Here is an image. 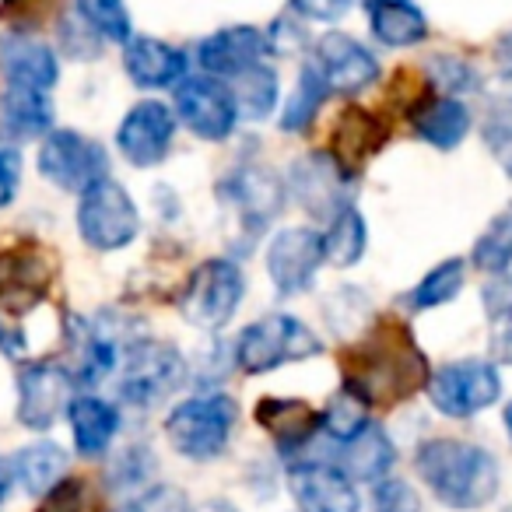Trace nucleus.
<instances>
[{
    "label": "nucleus",
    "instance_id": "nucleus-1",
    "mask_svg": "<svg viewBox=\"0 0 512 512\" xmlns=\"http://www.w3.org/2000/svg\"><path fill=\"white\" fill-rule=\"evenodd\" d=\"M344 386L369 407H397L425 390L432 365L418 348L411 327L390 316H372L358 341L341 355Z\"/></svg>",
    "mask_w": 512,
    "mask_h": 512
},
{
    "label": "nucleus",
    "instance_id": "nucleus-2",
    "mask_svg": "<svg viewBox=\"0 0 512 512\" xmlns=\"http://www.w3.org/2000/svg\"><path fill=\"white\" fill-rule=\"evenodd\" d=\"M414 470L421 484L456 512L484 509L502 488L498 456L470 439H425L414 453Z\"/></svg>",
    "mask_w": 512,
    "mask_h": 512
},
{
    "label": "nucleus",
    "instance_id": "nucleus-3",
    "mask_svg": "<svg viewBox=\"0 0 512 512\" xmlns=\"http://www.w3.org/2000/svg\"><path fill=\"white\" fill-rule=\"evenodd\" d=\"M218 200L232 218L235 239H242L239 253H246L281 218L288 204V186L271 165L239 162L218 179Z\"/></svg>",
    "mask_w": 512,
    "mask_h": 512
},
{
    "label": "nucleus",
    "instance_id": "nucleus-4",
    "mask_svg": "<svg viewBox=\"0 0 512 512\" xmlns=\"http://www.w3.org/2000/svg\"><path fill=\"white\" fill-rule=\"evenodd\" d=\"M323 355V341L292 313H267L246 323L232 341V365L242 376H267L285 365Z\"/></svg>",
    "mask_w": 512,
    "mask_h": 512
},
{
    "label": "nucleus",
    "instance_id": "nucleus-5",
    "mask_svg": "<svg viewBox=\"0 0 512 512\" xmlns=\"http://www.w3.org/2000/svg\"><path fill=\"white\" fill-rule=\"evenodd\" d=\"M239 425V404L228 393H197L165 414V439L172 453L190 463H211L228 449Z\"/></svg>",
    "mask_w": 512,
    "mask_h": 512
},
{
    "label": "nucleus",
    "instance_id": "nucleus-6",
    "mask_svg": "<svg viewBox=\"0 0 512 512\" xmlns=\"http://www.w3.org/2000/svg\"><path fill=\"white\" fill-rule=\"evenodd\" d=\"M116 397L134 411H155L172 400L190 379V362L183 351L162 341H134L120 358Z\"/></svg>",
    "mask_w": 512,
    "mask_h": 512
},
{
    "label": "nucleus",
    "instance_id": "nucleus-7",
    "mask_svg": "<svg viewBox=\"0 0 512 512\" xmlns=\"http://www.w3.org/2000/svg\"><path fill=\"white\" fill-rule=\"evenodd\" d=\"M242 299H246V274L232 256H211L204 264L193 267L179 292V316L193 330L204 334H221L235 320Z\"/></svg>",
    "mask_w": 512,
    "mask_h": 512
},
{
    "label": "nucleus",
    "instance_id": "nucleus-8",
    "mask_svg": "<svg viewBox=\"0 0 512 512\" xmlns=\"http://www.w3.org/2000/svg\"><path fill=\"white\" fill-rule=\"evenodd\" d=\"M425 397L432 411H439L442 418L467 421L474 414L488 411L491 404H498L502 376H498V365L488 362V358H460V362L439 365L428 376Z\"/></svg>",
    "mask_w": 512,
    "mask_h": 512
},
{
    "label": "nucleus",
    "instance_id": "nucleus-9",
    "mask_svg": "<svg viewBox=\"0 0 512 512\" xmlns=\"http://www.w3.org/2000/svg\"><path fill=\"white\" fill-rule=\"evenodd\" d=\"M78 232L99 253H116L130 246L141 232V211L123 183L102 176L85 193H78Z\"/></svg>",
    "mask_w": 512,
    "mask_h": 512
},
{
    "label": "nucleus",
    "instance_id": "nucleus-10",
    "mask_svg": "<svg viewBox=\"0 0 512 512\" xmlns=\"http://www.w3.org/2000/svg\"><path fill=\"white\" fill-rule=\"evenodd\" d=\"M267 278H271L274 292L281 299H295L306 295L316 285V274L327 264L323 253V232L313 225H292L271 235L264 249Z\"/></svg>",
    "mask_w": 512,
    "mask_h": 512
},
{
    "label": "nucleus",
    "instance_id": "nucleus-11",
    "mask_svg": "<svg viewBox=\"0 0 512 512\" xmlns=\"http://www.w3.org/2000/svg\"><path fill=\"white\" fill-rule=\"evenodd\" d=\"M285 186H288V197H292L309 218L327 225L341 207L351 204L355 176H351L330 151H309V155L292 162Z\"/></svg>",
    "mask_w": 512,
    "mask_h": 512
},
{
    "label": "nucleus",
    "instance_id": "nucleus-12",
    "mask_svg": "<svg viewBox=\"0 0 512 512\" xmlns=\"http://www.w3.org/2000/svg\"><path fill=\"white\" fill-rule=\"evenodd\" d=\"M39 172L57 190L85 193L92 183L109 176L106 148L78 130H50L39 148Z\"/></svg>",
    "mask_w": 512,
    "mask_h": 512
},
{
    "label": "nucleus",
    "instance_id": "nucleus-13",
    "mask_svg": "<svg viewBox=\"0 0 512 512\" xmlns=\"http://www.w3.org/2000/svg\"><path fill=\"white\" fill-rule=\"evenodd\" d=\"M74 372L60 362H29L18 372V421L29 432H50L74 400Z\"/></svg>",
    "mask_w": 512,
    "mask_h": 512
},
{
    "label": "nucleus",
    "instance_id": "nucleus-14",
    "mask_svg": "<svg viewBox=\"0 0 512 512\" xmlns=\"http://www.w3.org/2000/svg\"><path fill=\"white\" fill-rule=\"evenodd\" d=\"M176 116L193 137L200 141H228L239 123V109L228 92L211 74H197V78H183L176 85Z\"/></svg>",
    "mask_w": 512,
    "mask_h": 512
},
{
    "label": "nucleus",
    "instance_id": "nucleus-15",
    "mask_svg": "<svg viewBox=\"0 0 512 512\" xmlns=\"http://www.w3.org/2000/svg\"><path fill=\"white\" fill-rule=\"evenodd\" d=\"M57 264L39 242H15L0 249V306L8 313H29L46 299Z\"/></svg>",
    "mask_w": 512,
    "mask_h": 512
},
{
    "label": "nucleus",
    "instance_id": "nucleus-16",
    "mask_svg": "<svg viewBox=\"0 0 512 512\" xmlns=\"http://www.w3.org/2000/svg\"><path fill=\"white\" fill-rule=\"evenodd\" d=\"M172 137H176V113L165 102L144 99L120 120L116 148L134 169H151L169 158Z\"/></svg>",
    "mask_w": 512,
    "mask_h": 512
},
{
    "label": "nucleus",
    "instance_id": "nucleus-17",
    "mask_svg": "<svg viewBox=\"0 0 512 512\" xmlns=\"http://www.w3.org/2000/svg\"><path fill=\"white\" fill-rule=\"evenodd\" d=\"M316 74L323 78L327 92L337 95H358L379 78V60L365 50L358 39L344 36V32H327L320 36V43L313 46Z\"/></svg>",
    "mask_w": 512,
    "mask_h": 512
},
{
    "label": "nucleus",
    "instance_id": "nucleus-18",
    "mask_svg": "<svg viewBox=\"0 0 512 512\" xmlns=\"http://www.w3.org/2000/svg\"><path fill=\"white\" fill-rule=\"evenodd\" d=\"M299 512H362V495L355 481L334 463H295L288 474Z\"/></svg>",
    "mask_w": 512,
    "mask_h": 512
},
{
    "label": "nucleus",
    "instance_id": "nucleus-19",
    "mask_svg": "<svg viewBox=\"0 0 512 512\" xmlns=\"http://www.w3.org/2000/svg\"><path fill=\"white\" fill-rule=\"evenodd\" d=\"M253 418L285 456L306 453L320 439V411L299 397H260Z\"/></svg>",
    "mask_w": 512,
    "mask_h": 512
},
{
    "label": "nucleus",
    "instance_id": "nucleus-20",
    "mask_svg": "<svg viewBox=\"0 0 512 512\" xmlns=\"http://www.w3.org/2000/svg\"><path fill=\"white\" fill-rule=\"evenodd\" d=\"M60 78L57 53L25 32H8L0 39V81L15 88L50 92Z\"/></svg>",
    "mask_w": 512,
    "mask_h": 512
},
{
    "label": "nucleus",
    "instance_id": "nucleus-21",
    "mask_svg": "<svg viewBox=\"0 0 512 512\" xmlns=\"http://www.w3.org/2000/svg\"><path fill=\"white\" fill-rule=\"evenodd\" d=\"M407 120H411V130L421 137V141L432 144V148H439V151L460 148V144L467 141L470 127H474L470 109L463 106L456 95H432V92L411 102Z\"/></svg>",
    "mask_w": 512,
    "mask_h": 512
},
{
    "label": "nucleus",
    "instance_id": "nucleus-22",
    "mask_svg": "<svg viewBox=\"0 0 512 512\" xmlns=\"http://www.w3.org/2000/svg\"><path fill=\"white\" fill-rule=\"evenodd\" d=\"M267 53V39L253 25H228V29L207 36L197 46V64L211 78H235L246 67L260 64Z\"/></svg>",
    "mask_w": 512,
    "mask_h": 512
},
{
    "label": "nucleus",
    "instance_id": "nucleus-23",
    "mask_svg": "<svg viewBox=\"0 0 512 512\" xmlns=\"http://www.w3.org/2000/svg\"><path fill=\"white\" fill-rule=\"evenodd\" d=\"M386 137H390V130H386V123L379 120L376 113H369V109H362V106H348L337 116L334 137H330L327 151L351 172V176H358V169H362L372 155L383 151Z\"/></svg>",
    "mask_w": 512,
    "mask_h": 512
},
{
    "label": "nucleus",
    "instance_id": "nucleus-24",
    "mask_svg": "<svg viewBox=\"0 0 512 512\" xmlns=\"http://www.w3.org/2000/svg\"><path fill=\"white\" fill-rule=\"evenodd\" d=\"M123 71L137 88H172L186 78V57L162 39L130 36L123 46Z\"/></svg>",
    "mask_w": 512,
    "mask_h": 512
},
{
    "label": "nucleus",
    "instance_id": "nucleus-25",
    "mask_svg": "<svg viewBox=\"0 0 512 512\" xmlns=\"http://www.w3.org/2000/svg\"><path fill=\"white\" fill-rule=\"evenodd\" d=\"M334 467H341L351 481H379L393 470L397 463V446L393 439L386 435L383 425L369 421L358 435H351L348 442H334Z\"/></svg>",
    "mask_w": 512,
    "mask_h": 512
},
{
    "label": "nucleus",
    "instance_id": "nucleus-26",
    "mask_svg": "<svg viewBox=\"0 0 512 512\" xmlns=\"http://www.w3.org/2000/svg\"><path fill=\"white\" fill-rule=\"evenodd\" d=\"M67 421H71L78 453L95 460L113 446L116 432H120V407L95 397V393H81L67 404Z\"/></svg>",
    "mask_w": 512,
    "mask_h": 512
},
{
    "label": "nucleus",
    "instance_id": "nucleus-27",
    "mask_svg": "<svg viewBox=\"0 0 512 512\" xmlns=\"http://www.w3.org/2000/svg\"><path fill=\"white\" fill-rule=\"evenodd\" d=\"M372 36L383 46L404 50L428 39V18L414 0H365Z\"/></svg>",
    "mask_w": 512,
    "mask_h": 512
},
{
    "label": "nucleus",
    "instance_id": "nucleus-28",
    "mask_svg": "<svg viewBox=\"0 0 512 512\" xmlns=\"http://www.w3.org/2000/svg\"><path fill=\"white\" fill-rule=\"evenodd\" d=\"M0 127H4L8 137H15V141L46 137L53 130L50 92L4 85V92H0Z\"/></svg>",
    "mask_w": 512,
    "mask_h": 512
},
{
    "label": "nucleus",
    "instance_id": "nucleus-29",
    "mask_svg": "<svg viewBox=\"0 0 512 512\" xmlns=\"http://www.w3.org/2000/svg\"><path fill=\"white\" fill-rule=\"evenodd\" d=\"M8 467H11V477H15L29 495L43 498L60 477H67V453L57 442L39 439V442H32V446L18 449Z\"/></svg>",
    "mask_w": 512,
    "mask_h": 512
},
{
    "label": "nucleus",
    "instance_id": "nucleus-30",
    "mask_svg": "<svg viewBox=\"0 0 512 512\" xmlns=\"http://www.w3.org/2000/svg\"><path fill=\"white\" fill-rule=\"evenodd\" d=\"M369 249V225L355 204L341 207L323 228V253L330 267H355Z\"/></svg>",
    "mask_w": 512,
    "mask_h": 512
},
{
    "label": "nucleus",
    "instance_id": "nucleus-31",
    "mask_svg": "<svg viewBox=\"0 0 512 512\" xmlns=\"http://www.w3.org/2000/svg\"><path fill=\"white\" fill-rule=\"evenodd\" d=\"M463 281H467V260L446 256V260L435 264L400 302H404L411 313H428V309H439V306H446V302H453L456 295L463 292Z\"/></svg>",
    "mask_w": 512,
    "mask_h": 512
},
{
    "label": "nucleus",
    "instance_id": "nucleus-32",
    "mask_svg": "<svg viewBox=\"0 0 512 512\" xmlns=\"http://www.w3.org/2000/svg\"><path fill=\"white\" fill-rule=\"evenodd\" d=\"M228 81H232L228 92H232L235 109H239V120L242 116H246V120H264V116L274 113V106H278V74H274V67H267L264 60L246 67V71H239Z\"/></svg>",
    "mask_w": 512,
    "mask_h": 512
},
{
    "label": "nucleus",
    "instance_id": "nucleus-33",
    "mask_svg": "<svg viewBox=\"0 0 512 512\" xmlns=\"http://www.w3.org/2000/svg\"><path fill=\"white\" fill-rule=\"evenodd\" d=\"M470 264L481 274H502L512 267V204H505L495 218L484 225L470 249Z\"/></svg>",
    "mask_w": 512,
    "mask_h": 512
},
{
    "label": "nucleus",
    "instance_id": "nucleus-34",
    "mask_svg": "<svg viewBox=\"0 0 512 512\" xmlns=\"http://www.w3.org/2000/svg\"><path fill=\"white\" fill-rule=\"evenodd\" d=\"M369 404H365L358 393H351L348 386L334 393L327 400V407L320 411V439L330 442H348L351 435H358L369 425Z\"/></svg>",
    "mask_w": 512,
    "mask_h": 512
},
{
    "label": "nucleus",
    "instance_id": "nucleus-35",
    "mask_svg": "<svg viewBox=\"0 0 512 512\" xmlns=\"http://www.w3.org/2000/svg\"><path fill=\"white\" fill-rule=\"evenodd\" d=\"M327 85H323V78L316 74L313 64H306L299 71V85H295L292 99L285 102V113H281V130L285 134H306L309 127H313L316 113H320L323 99H327Z\"/></svg>",
    "mask_w": 512,
    "mask_h": 512
},
{
    "label": "nucleus",
    "instance_id": "nucleus-36",
    "mask_svg": "<svg viewBox=\"0 0 512 512\" xmlns=\"http://www.w3.org/2000/svg\"><path fill=\"white\" fill-rule=\"evenodd\" d=\"M78 15L95 36L109 39V43L130 39V11L123 0H78Z\"/></svg>",
    "mask_w": 512,
    "mask_h": 512
},
{
    "label": "nucleus",
    "instance_id": "nucleus-37",
    "mask_svg": "<svg viewBox=\"0 0 512 512\" xmlns=\"http://www.w3.org/2000/svg\"><path fill=\"white\" fill-rule=\"evenodd\" d=\"M39 512H102V498L85 477H60L43 495Z\"/></svg>",
    "mask_w": 512,
    "mask_h": 512
},
{
    "label": "nucleus",
    "instance_id": "nucleus-38",
    "mask_svg": "<svg viewBox=\"0 0 512 512\" xmlns=\"http://www.w3.org/2000/svg\"><path fill=\"white\" fill-rule=\"evenodd\" d=\"M428 81H432V88H439L442 95H467L477 88V71L467 60L442 53V57L428 60Z\"/></svg>",
    "mask_w": 512,
    "mask_h": 512
},
{
    "label": "nucleus",
    "instance_id": "nucleus-39",
    "mask_svg": "<svg viewBox=\"0 0 512 512\" xmlns=\"http://www.w3.org/2000/svg\"><path fill=\"white\" fill-rule=\"evenodd\" d=\"M116 512H190V495L176 484H151L127 498Z\"/></svg>",
    "mask_w": 512,
    "mask_h": 512
},
{
    "label": "nucleus",
    "instance_id": "nucleus-40",
    "mask_svg": "<svg viewBox=\"0 0 512 512\" xmlns=\"http://www.w3.org/2000/svg\"><path fill=\"white\" fill-rule=\"evenodd\" d=\"M151 474H155V453L148 446H130L113 460L109 481L116 488H144Z\"/></svg>",
    "mask_w": 512,
    "mask_h": 512
},
{
    "label": "nucleus",
    "instance_id": "nucleus-41",
    "mask_svg": "<svg viewBox=\"0 0 512 512\" xmlns=\"http://www.w3.org/2000/svg\"><path fill=\"white\" fill-rule=\"evenodd\" d=\"M372 512H421V498L404 477H379L372 481Z\"/></svg>",
    "mask_w": 512,
    "mask_h": 512
},
{
    "label": "nucleus",
    "instance_id": "nucleus-42",
    "mask_svg": "<svg viewBox=\"0 0 512 512\" xmlns=\"http://www.w3.org/2000/svg\"><path fill=\"white\" fill-rule=\"evenodd\" d=\"M484 144H488L491 158L502 165V172L512 179V109H495L484 120Z\"/></svg>",
    "mask_w": 512,
    "mask_h": 512
},
{
    "label": "nucleus",
    "instance_id": "nucleus-43",
    "mask_svg": "<svg viewBox=\"0 0 512 512\" xmlns=\"http://www.w3.org/2000/svg\"><path fill=\"white\" fill-rule=\"evenodd\" d=\"M481 306H484V316H488L491 327L512 320V271L491 274V281H484Z\"/></svg>",
    "mask_w": 512,
    "mask_h": 512
},
{
    "label": "nucleus",
    "instance_id": "nucleus-44",
    "mask_svg": "<svg viewBox=\"0 0 512 512\" xmlns=\"http://www.w3.org/2000/svg\"><path fill=\"white\" fill-rule=\"evenodd\" d=\"M22 151L15 144H0V211L15 204L22 190Z\"/></svg>",
    "mask_w": 512,
    "mask_h": 512
},
{
    "label": "nucleus",
    "instance_id": "nucleus-45",
    "mask_svg": "<svg viewBox=\"0 0 512 512\" xmlns=\"http://www.w3.org/2000/svg\"><path fill=\"white\" fill-rule=\"evenodd\" d=\"M57 8H60V0H4L0 11H4V18L15 22L18 29H36V25H43Z\"/></svg>",
    "mask_w": 512,
    "mask_h": 512
},
{
    "label": "nucleus",
    "instance_id": "nucleus-46",
    "mask_svg": "<svg viewBox=\"0 0 512 512\" xmlns=\"http://www.w3.org/2000/svg\"><path fill=\"white\" fill-rule=\"evenodd\" d=\"M264 39H267V50L271 53L292 57V53H299L302 43H306V29H302L295 18H278V22L264 32Z\"/></svg>",
    "mask_w": 512,
    "mask_h": 512
},
{
    "label": "nucleus",
    "instance_id": "nucleus-47",
    "mask_svg": "<svg viewBox=\"0 0 512 512\" xmlns=\"http://www.w3.org/2000/svg\"><path fill=\"white\" fill-rule=\"evenodd\" d=\"M358 0H292V8L313 22H341Z\"/></svg>",
    "mask_w": 512,
    "mask_h": 512
},
{
    "label": "nucleus",
    "instance_id": "nucleus-48",
    "mask_svg": "<svg viewBox=\"0 0 512 512\" xmlns=\"http://www.w3.org/2000/svg\"><path fill=\"white\" fill-rule=\"evenodd\" d=\"M334 292H337V299L344 302V316H355V309H351V302L358 299V292H362V288H334ZM327 316H330V320H327L330 327H334L337 334H341V330H344L341 316H337V313H327ZM369 323H372V320H348V334H355L358 327H369Z\"/></svg>",
    "mask_w": 512,
    "mask_h": 512
},
{
    "label": "nucleus",
    "instance_id": "nucleus-49",
    "mask_svg": "<svg viewBox=\"0 0 512 512\" xmlns=\"http://www.w3.org/2000/svg\"><path fill=\"white\" fill-rule=\"evenodd\" d=\"M491 358L502 365H512V320L495 323V334H491Z\"/></svg>",
    "mask_w": 512,
    "mask_h": 512
},
{
    "label": "nucleus",
    "instance_id": "nucleus-50",
    "mask_svg": "<svg viewBox=\"0 0 512 512\" xmlns=\"http://www.w3.org/2000/svg\"><path fill=\"white\" fill-rule=\"evenodd\" d=\"M25 348V337L11 327H0V351H8V355H22Z\"/></svg>",
    "mask_w": 512,
    "mask_h": 512
},
{
    "label": "nucleus",
    "instance_id": "nucleus-51",
    "mask_svg": "<svg viewBox=\"0 0 512 512\" xmlns=\"http://www.w3.org/2000/svg\"><path fill=\"white\" fill-rule=\"evenodd\" d=\"M495 57H498V64H502L505 71H512V29L505 32L502 39H498V46H495Z\"/></svg>",
    "mask_w": 512,
    "mask_h": 512
},
{
    "label": "nucleus",
    "instance_id": "nucleus-52",
    "mask_svg": "<svg viewBox=\"0 0 512 512\" xmlns=\"http://www.w3.org/2000/svg\"><path fill=\"white\" fill-rule=\"evenodd\" d=\"M190 512H239V509H235L228 498H207V502H200L197 509H190Z\"/></svg>",
    "mask_w": 512,
    "mask_h": 512
},
{
    "label": "nucleus",
    "instance_id": "nucleus-53",
    "mask_svg": "<svg viewBox=\"0 0 512 512\" xmlns=\"http://www.w3.org/2000/svg\"><path fill=\"white\" fill-rule=\"evenodd\" d=\"M11 481H15V477H11V467H8V463H0V502H4V498H8Z\"/></svg>",
    "mask_w": 512,
    "mask_h": 512
},
{
    "label": "nucleus",
    "instance_id": "nucleus-54",
    "mask_svg": "<svg viewBox=\"0 0 512 512\" xmlns=\"http://www.w3.org/2000/svg\"><path fill=\"white\" fill-rule=\"evenodd\" d=\"M502 418H505V432H509V442H512V404L505 407V414H502Z\"/></svg>",
    "mask_w": 512,
    "mask_h": 512
}]
</instances>
